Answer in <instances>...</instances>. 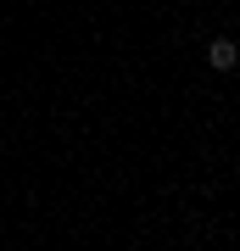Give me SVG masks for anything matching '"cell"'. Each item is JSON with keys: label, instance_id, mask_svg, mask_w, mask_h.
Listing matches in <instances>:
<instances>
[{"label": "cell", "instance_id": "cell-1", "mask_svg": "<svg viewBox=\"0 0 240 251\" xmlns=\"http://www.w3.org/2000/svg\"><path fill=\"white\" fill-rule=\"evenodd\" d=\"M207 62H213L218 73H229L240 62V45H235V39H213V45H207Z\"/></svg>", "mask_w": 240, "mask_h": 251}]
</instances>
